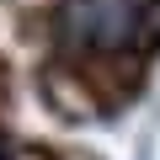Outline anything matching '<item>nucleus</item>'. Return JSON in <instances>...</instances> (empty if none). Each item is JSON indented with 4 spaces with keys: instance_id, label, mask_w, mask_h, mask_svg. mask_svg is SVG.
<instances>
[{
    "instance_id": "nucleus-1",
    "label": "nucleus",
    "mask_w": 160,
    "mask_h": 160,
    "mask_svg": "<svg viewBox=\"0 0 160 160\" xmlns=\"http://www.w3.org/2000/svg\"><path fill=\"white\" fill-rule=\"evenodd\" d=\"M149 27V0H64L59 38L86 53H123Z\"/></svg>"
},
{
    "instance_id": "nucleus-2",
    "label": "nucleus",
    "mask_w": 160,
    "mask_h": 160,
    "mask_svg": "<svg viewBox=\"0 0 160 160\" xmlns=\"http://www.w3.org/2000/svg\"><path fill=\"white\" fill-rule=\"evenodd\" d=\"M0 160H11V144H6V139H0Z\"/></svg>"
}]
</instances>
